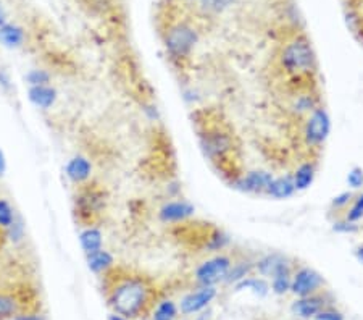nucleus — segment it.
<instances>
[{"label": "nucleus", "instance_id": "423d86ee", "mask_svg": "<svg viewBox=\"0 0 363 320\" xmlns=\"http://www.w3.org/2000/svg\"><path fill=\"white\" fill-rule=\"evenodd\" d=\"M331 130L333 120L330 112H328L325 105L320 104L304 119L300 138H302L304 146L310 153H320L326 146L328 139H330Z\"/></svg>", "mask_w": 363, "mask_h": 320}, {"label": "nucleus", "instance_id": "2f4dec72", "mask_svg": "<svg viewBox=\"0 0 363 320\" xmlns=\"http://www.w3.org/2000/svg\"><path fill=\"white\" fill-rule=\"evenodd\" d=\"M331 230L333 233H338V235H355L360 232V225L355 222L347 220L345 217H341V218H336V220H333Z\"/></svg>", "mask_w": 363, "mask_h": 320}, {"label": "nucleus", "instance_id": "393cba45", "mask_svg": "<svg viewBox=\"0 0 363 320\" xmlns=\"http://www.w3.org/2000/svg\"><path fill=\"white\" fill-rule=\"evenodd\" d=\"M254 273V262L252 261H232V266L230 268L228 275H226L225 283L226 285H237L239 282H242L244 278L251 277Z\"/></svg>", "mask_w": 363, "mask_h": 320}, {"label": "nucleus", "instance_id": "f257e3e1", "mask_svg": "<svg viewBox=\"0 0 363 320\" xmlns=\"http://www.w3.org/2000/svg\"><path fill=\"white\" fill-rule=\"evenodd\" d=\"M104 278L107 280V302L113 312L133 320L144 317L154 304L157 291L145 275L131 272L117 273V268H113Z\"/></svg>", "mask_w": 363, "mask_h": 320}, {"label": "nucleus", "instance_id": "cd10ccee", "mask_svg": "<svg viewBox=\"0 0 363 320\" xmlns=\"http://www.w3.org/2000/svg\"><path fill=\"white\" fill-rule=\"evenodd\" d=\"M16 217L18 215H16L11 202L5 198H0V230H2V232L8 230L11 225H13Z\"/></svg>", "mask_w": 363, "mask_h": 320}, {"label": "nucleus", "instance_id": "9d476101", "mask_svg": "<svg viewBox=\"0 0 363 320\" xmlns=\"http://www.w3.org/2000/svg\"><path fill=\"white\" fill-rule=\"evenodd\" d=\"M196 215V206L183 198L165 201L157 212L158 220L165 225H181Z\"/></svg>", "mask_w": 363, "mask_h": 320}, {"label": "nucleus", "instance_id": "c9c22d12", "mask_svg": "<svg viewBox=\"0 0 363 320\" xmlns=\"http://www.w3.org/2000/svg\"><path fill=\"white\" fill-rule=\"evenodd\" d=\"M143 112L145 115V119H149L150 122H158L160 120V110L154 102H144L143 104Z\"/></svg>", "mask_w": 363, "mask_h": 320}, {"label": "nucleus", "instance_id": "a878e982", "mask_svg": "<svg viewBox=\"0 0 363 320\" xmlns=\"http://www.w3.org/2000/svg\"><path fill=\"white\" fill-rule=\"evenodd\" d=\"M179 307L173 300H162L152 311V320H177Z\"/></svg>", "mask_w": 363, "mask_h": 320}, {"label": "nucleus", "instance_id": "72a5a7b5", "mask_svg": "<svg viewBox=\"0 0 363 320\" xmlns=\"http://www.w3.org/2000/svg\"><path fill=\"white\" fill-rule=\"evenodd\" d=\"M4 235H5V238L10 239L13 244L21 243V241L25 239V237H26L25 223H23V220H21L20 217H16V220L13 222V225H11L8 230H5Z\"/></svg>", "mask_w": 363, "mask_h": 320}, {"label": "nucleus", "instance_id": "dca6fc26", "mask_svg": "<svg viewBox=\"0 0 363 320\" xmlns=\"http://www.w3.org/2000/svg\"><path fill=\"white\" fill-rule=\"evenodd\" d=\"M291 175L297 193H304V191H307L314 186L316 175H319V165H316L315 160L307 159L300 162V164L294 168Z\"/></svg>", "mask_w": 363, "mask_h": 320}, {"label": "nucleus", "instance_id": "7c9ffc66", "mask_svg": "<svg viewBox=\"0 0 363 320\" xmlns=\"http://www.w3.org/2000/svg\"><path fill=\"white\" fill-rule=\"evenodd\" d=\"M25 81L28 84V88L44 86V84H50V81H52V75H50V71L47 70L32 69L25 75Z\"/></svg>", "mask_w": 363, "mask_h": 320}, {"label": "nucleus", "instance_id": "bb28decb", "mask_svg": "<svg viewBox=\"0 0 363 320\" xmlns=\"http://www.w3.org/2000/svg\"><path fill=\"white\" fill-rule=\"evenodd\" d=\"M291 282H292V272L280 273L276 277L270 278V290L271 293L276 296H285L291 293Z\"/></svg>", "mask_w": 363, "mask_h": 320}, {"label": "nucleus", "instance_id": "de8ad7c7", "mask_svg": "<svg viewBox=\"0 0 363 320\" xmlns=\"http://www.w3.org/2000/svg\"><path fill=\"white\" fill-rule=\"evenodd\" d=\"M194 2H197V0H194Z\"/></svg>", "mask_w": 363, "mask_h": 320}, {"label": "nucleus", "instance_id": "6ab92c4d", "mask_svg": "<svg viewBox=\"0 0 363 320\" xmlns=\"http://www.w3.org/2000/svg\"><path fill=\"white\" fill-rule=\"evenodd\" d=\"M86 266L94 275H105L115 268V256L109 249L102 248L99 251L86 254Z\"/></svg>", "mask_w": 363, "mask_h": 320}, {"label": "nucleus", "instance_id": "9b49d317", "mask_svg": "<svg viewBox=\"0 0 363 320\" xmlns=\"http://www.w3.org/2000/svg\"><path fill=\"white\" fill-rule=\"evenodd\" d=\"M217 286H198L194 291L181 297L178 304L179 312L183 316H196V314L208 309V306L217 300Z\"/></svg>", "mask_w": 363, "mask_h": 320}, {"label": "nucleus", "instance_id": "79ce46f5", "mask_svg": "<svg viewBox=\"0 0 363 320\" xmlns=\"http://www.w3.org/2000/svg\"><path fill=\"white\" fill-rule=\"evenodd\" d=\"M5 172H7V157H5L4 150L0 149V178L5 175Z\"/></svg>", "mask_w": 363, "mask_h": 320}, {"label": "nucleus", "instance_id": "e433bc0d", "mask_svg": "<svg viewBox=\"0 0 363 320\" xmlns=\"http://www.w3.org/2000/svg\"><path fill=\"white\" fill-rule=\"evenodd\" d=\"M314 320H344V316L339 311H334V309H323L320 314H316Z\"/></svg>", "mask_w": 363, "mask_h": 320}, {"label": "nucleus", "instance_id": "7ed1b4c3", "mask_svg": "<svg viewBox=\"0 0 363 320\" xmlns=\"http://www.w3.org/2000/svg\"><path fill=\"white\" fill-rule=\"evenodd\" d=\"M198 30L192 21L186 18H172L163 25L162 42L169 60L183 64L189 60L198 44Z\"/></svg>", "mask_w": 363, "mask_h": 320}, {"label": "nucleus", "instance_id": "4c0bfd02", "mask_svg": "<svg viewBox=\"0 0 363 320\" xmlns=\"http://www.w3.org/2000/svg\"><path fill=\"white\" fill-rule=\"evenodd\" d=\"M11 88H13V83H11L10 73L7 70L0 69V89L5 93H10Z\"/></svg>", "mask_w": 363, "mask_h": 320}, {"label": "nucleus", "instance_id": "f03ea898", "mask_svg": "<svg viewBox=\"0 0 363 320\" xmlns=\"http://www.w3.org/2000/svg\"><path fill=\"white\" fill-rule=\"evenodd\" d=\"M278 66L291 80H311L319 73V57L310 39L296 35L281 47Z\"/></svg>", "mask_w": 363, "mask_h": 320}, {"label": "nucleus", "instance_id": "a18cd8bd", "mask_svg": "<svg viewBox=\"0 0 363 320\" xmlns=\"http://www.w3.org/2000/svg\"><path fill=\"white\" fill-rule=\"evenodd\" d=\"M109 320H129L128 317L121 316V314H117V312H112L109 316Z\"/></svg>", "mask_w": 363, "mask_h": 320}, {"label": "nucleus", "instance_id": "f8f14e48", "mask_svg": "<svg viewBox=\"0 0 363 320\" xmlns=\"http://www.w3.org/2000/svg\"><path fill=\"white\" fill-rule=\"evenodd\" d=\"M292 271L294 262L282 252H268V254H263L257 261H254V272H257L260 277L266 280Z\"/></svg>", "mask_w": 363, "mask_h": 320}, {"label": "nucleus", "instance_id": "4be33fe9", "mask_svg": "<svg viewBox=\"0 0 363 320\" xmlns=\"http://www.w3.org/2000/svg\"><path fill=\"white\" fill-rule=\"evenodd\" d=\"M26 41V32L20 25L10 23L7 21L4 26H0V44L7 49H20Z\"/></svg>", "mask_w": 363, "mask_h": 320}, {"label": "nucleus", "instance_id": "0eeeda50", "mask_svg": "<svg viewBox=\"0 0 363 320\" xmlns=\"http://www.w3.org/2000/svg\"><path fill=\"white\" fill-rule=\"evenodd\" d=\"M231 266V256L225 254V252L213 254L196 267L194 280L198 286H217L218 283H225V278L228 275Z\"/></svg>", "mask_w": 363, "mask_h": 320}, {"label": "nucleus", "instance_id": "aec40b11", "mask_svg": "<svg viewBox=\"0 0 363 320\" xmlns=\"http://www.w3.org/2000/svg\"><path fill=\"white\" fill-rule=\"evenodd\" d=\"M25 300L18 295V291L0 290V320H11L16 314L23 312Z\"/></svg>", "mask_w": 363, "mask_h": 320}, {"label": "nucleus", "instance_id": "37998d69", "mask_svg": "<svg viewBox=\"0 0 363 320\" xmlns=\"http://www.w3.org/2000/svg\"><path fill=\"white\" fill-rule=\"evenodd\" d=\"M354 256H355L357 261H359L360 263H363V243L357 246L355 251H354Z\"/></svg>", "mask_w": 363, "mask_h": 320}, {"label": "nucleus", "instance_id": "f3484780", "mask_svg": "<svg viewBox=\"0 0 363 320\" xmlns=\"http://www.w3.org/2000/svg\"><path fill=\"white\" fill-rule=\"evenodd\" d=\"M59 99V93L52 84H44V86H31L28 88V100L41 110H49L55 105Z\"/></svg>", "mask_w": 363, "mask_h": 320}, {"label": "nucleus", "instance_id": "a211bd4d", "mask_svg": "<svg viewBox=\"0 0 363 320\" xmlns=\"http://www.w3.org/2000/svg\"><path fill=\"white\" fill-rule=\"evenodd\" d=\"M297 194L296 186H294L292 175L291 173H285V175L275 177L271 179L268 189H266V198L276 199V201H286L291 199Z\"/></svg>", "mask_w": 363, "mask_h": 320}, {"label": "nucleus", "instance_id": "473e14b6", "mask_svg": "<svg viewBox=\"0 0 363 320\" xmlns=\"http://www.w3.org/2000/svg\"><path fill=\"white\" fill-rule=\"evenodd\" d=\"M354 196H355V193L350 189L343 191V193L336 194L330 202V209L333 212H345V211H347V207L350 206V202H352Z\"/></svg>", "mask_w": 363, "mask_h": 320}, {"label": "nucleus", "instance_id": "4468645a", "mask_svg": "<svg viewBox=\"0 0 363 320\" xmlns=\"http://www.w3.org/2000/svg\"><path fill=\"white\" fill-rule=\"evenodd\" d=\"M321 104L319 94L311 89H305V91H299L296 95H292L291 102H289V114L294 119H305L310 112H314L316 107Z\"/></svg>", "mask_w": 363, "mask_h": 320}, {"label": "nucleus", "instance_id": "49530a36", "mask_svg": "<svg viewBox=\"0 0 363 320\" xmlns=\"http://www.w3.org/2000/svg\"><path fill=\"white\" fill-rule=\"evenodd\" d=\"M0 232H2V230H0ZM0 238H5V235L2 233V235H0Z\"/></svg>", "mask_w": 363, "mask_h": 320}, {"label": "nucleus", "instance_id": "a19ab883", "mask_svg": "<svg viewBox=\"0 0 363 320\" xmlns=\"http://www.w3.org/2000/svg\"><path fill=\"white\" fill-rule=\"evenodd\" d=\"M79 2L90 8H104V5H109L110 0H79Z\"/></svg>", "mask_w": 363, "mask_h": 320}, {"label": "nucleus", "instance_id": "39448f33", "mask_svg": "<svg viewBox=\"0 0 363 320\" xmlns=\"http://www.w3.org/2000/svg\"><path fill=\"white\" fill-rule=\"evenodd\" d=\"M107 201L109 196L99 184L86 183L78 186L75 199H73V212H75L76 220L83 227L95 225V222L107 209Z\"/></svg>", "mask_w": 363, "mask_h": 320}, {"label": "nucleus", "instance_id": "c85d7f7f", "mask_svg": "<svg viewBox=\"0 0 363 320\" xmlns=\"http://www.w3.org/2000/svg\"><path fill=\"white\" fill-rule=\"evenodd\" d=\"M232 2H234V0H197V5L203 13L218 15L221 12H225L226 8H230Z\"/></svg>", "mask_w": 363, "mask_h": 320}, {"label": "nucleus", "instance_id": "c03bdc74", "mask_svg": "<svg viewBox=\"0 0 363 320\" xmlns=\"http://www.w3.org/2000/svg\"><path fill=\"white\" fill-rule=\"evenodd\" d=\"M5 23H7V13H5L4 5L0 4V26H4Z\"/></svg>", "mask_w": 363, "mask_h": 320}, {"label": "nucleus", "instance_id": "b1692460", "mask_svg": "<svg viewBox=\"0 0 363 320\" xmlns=\"http://www.w3.org/2000/svg\"><path fill=\"white\" fill-rule=\"evenodd\" d=\"M236 291H251L252 295L258 297H265L271 293L270 290V282L263 277H247L244 278L242 282L234 285Z\"/></svg>", "mask_w": 363, "mask_h": 320}, {"label": "nucleus", "instance_id": "2eb2a0df", "mask_svg": "<svg viewBox=\"0 0 363 320\" xmlns=\"http://www.w3.org/2000/svg\"><path fill=\"white\" fill-rule=\"evenodd\" d=\"M291 309L294 316L304 320H310L314 319L316 314H320L323 309H326V297L319 293L297 297V300L292 302Z\"/></svg>", "mask_w": 363, "mask_h": 320}, {"label": "nucleus", "instance_id": "1a4fd4ad", "mask_svg": "<svg viewBox=\"0 0 363 320\" xmlns=\"http://www.w3.org/2000/svg\"><path fill=\"white\" fill-rule=\"evenodd\" d=\"M323 286H325V278L314 267L302 266L292 271L291 293L297 297L316 295Z\"/></svg>", "mask_w": 363, "mask_h": 320}, {"label": "nucleus", "instance_id": "5701e85b", "mask_svg": "<svg viewBox=\"0 0 363 320\" xmlns=\"http://www.w3.org/2000/svg\"><path fill=\"white\" fill-rule=\"evenodd\" d=\"M231 243V237L225 230L212 228L207 233L206 241H203V249L207 252H212V254H220V252H225L228 249Z\"/></svg>", "mask_w": 363, "mask_h": 320}, {"label": "nucleus", "instance_id": "f704fd0d", "mask_svg": "<svg viewBox=\"0 0 363 320\" xmlns=\"http://www.w3.org/2000/svg\"><path fill=\"white\" fill-rule=\"evenodd\" d=\"M345 183L350 191H362L363 189V168L362 167H352L347 172V177H345Z\"/></svg>", "mask_w": 363, "mask_h": 320}, {"label": "nucleus", "instance_id": "6e6552de", "mask_svg": "<svg viewBox=\"0 0 363 320\" xmlns=\"http://www.w3.org/2000/svg\"><path fill=\"white\" fill-rule=\"evenodd\" d=\"M273 178L275 175L271 172L263 170V168H254V170H247L232 177L230 179V184L232 189L239 191L242 194L265 196Z\"/></svg>", "mask_w": 363, "mask_h": 320}, {"label": "nucleus", "instance_id": "c756f323", "mask_svg": "<svg viewBox=\"0 0 363 320\" xmlns=\"http://www.w3.org/2000/svg\"><path fill=\"white\" fill-rule=\"evenodd\" d=\"M344 217L347 218V220L355 223H360L363 220V189L359 194L354 196V199L347 207V211L344 212Z\"/></svg>", "mask_w": 363, "mask_h": 320}, {"label": "nucleus", "instance_id": "ea45409f", "mask_svg": "<svg viewBox=\"0 0 363 320\" xmlns=\"http://www.w3.org/2000/svg\"><path fill=\"white\" fill-rule=\"evenodd\" d=\"M11 320H45V319L42 316H39V314H34V312H30V311H23L20 314H16V316Z\"/></svg>", "mask_w": 363, "mask_h": 320}, {"label": "nucleus", "instance_id": "412c9836", "mask_svg": "<svg viewBox=\"0 0 363 320\" xmlns=\"http://www.w3.org/2000/svg\"><path fill=\"white\" fill-rule=\"evenodd\" d=\"M78 241L84 256L90 254V252L104 248V232L97 225L84 227L78 235Z\"/></svg>", "mask_w": 363, "mask_h": 320}, {"label": "nucleus", "instance_id": "58836bf2", "mask_svg": "<svg viewBox=\"0 0 363 320\" xmlns=\"http://www.w3.org/2000/svg\"><path fill=\"white\" fill-rule=\"evenodd\" d=\"M183 99L186 104H197L198 99H201V95H198V93L196 91V89L192 88H187L183 91Z\"/></svg>", "mask_w": 363, "mask_h": 320}, {"label": "nucleus", "instance_id": "ddd939ff", "mask_svg": "<svg viewBox=\"0 0 363 320\" xmlns=\"http://www.w3.org/2000/svg\"><path fill=\"white\" fill-rule=\"evenodd\" d=\"M93 162L86 155H75L65 164V177L68 182L76 184V186L89 183L93 178Z\"/></svg>", "mask_w": 363, "mask_h": 320}, {"label": "nucleus", "instance_id": "20e7f679", "mask_svg": "<svg viewBox=\"0 0 363 320\" xmlns=\"http://www.w3.org/2000/svg\"><path fill=\"white\" fill-rule=\"evenodd\" d=\"M198 143L206 159L218 168H225L234 159L237 144L236 138L223 125H206L198 131Z\"/></svg>", "mask_w": 363, "mask_h": 320}]
</instances>
